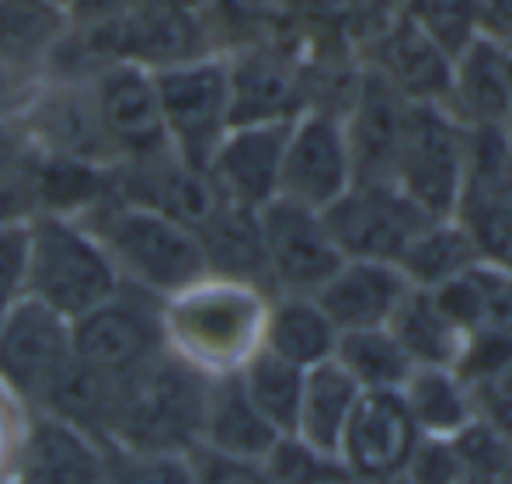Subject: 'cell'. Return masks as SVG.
<instances>
[{"label":"cell","mask_w":512,"mask_h":484,"mask_svg":"<svg viewBox=\"0 0 512 484\" xmlns=\"http://www.w3.org/2000/svg\"><path fill=\"white\" fill-rule=\"evenodd\" d=\"M272 293L223 276H199L161 300L164 352L203 380L237 377L262 352Z\"/></svg>","instance_id":"obj_1"},{"label":"cell","mask_w":512,"mask_h":484,"mask_svg":"<svg viewBox=\"0 0 512 484\" xmlns=\"http://www.w3.org/2000/svg\"><path fill=\"white\" fill-rule=\"evenodd\" d=\"M81 223L102 241L122 286L164 300L206 276V258L196 230L150 206H136L112 192L91 213H84Z\"/></svg>","instance_id":"obj_2"},{"label":"cell","mask_w":512,"mask_h":484,"mask_svg":"<svg viewBox=\"0 0 512 484\" xmlns=\"http://www.w3.org/2000/svg\"><path fill=\"white\" fill-rule=\"evenodd\" d=\"M206 387L209 380L161 352L147 366L119 380L105 443L126 446V450H196Z\"/></svg>","instance_id":"obj_3"},{"label":"cell","mask_w":512,"mask_h":484,"mask_svg":"<svg viewBox=\"0 0 512 484\" xmlns=\"http://www.w3.org/2000/svg\"><path fill=\"white\" fill-rule=\"evenodd\" d=\"M122 286L102 241L74 216L39 213L28 220V293L67 321L95 310Z\"/></svg>","instance_id":"obj_4"},{"label":"cell","mask_w":512,"mask_h":484,"mask_svg":"<svg viewBox=\"0 0 512 484\" xmlns=\"http://www.w3.org/2000/svg\"><path fill=\"white\" fill-rule=\"evenodd\" d=\"M471 164V129L443 105H411L391 182L432 220L457 216Z\"/></svg>","instance_id":"obj_5"},{"label":"cell","mask_w":512,"mask_h":484,"mask_svg":"<svg viewBox=\"0 0 512 484\" xmlns=\"http://www.w3.org/2000/svg\"><path fill=\"white\" fill-rule=\"evenodd\" d=\"M161 105V122L168 147L178 161L203 168L216 143L230 129V77L227 56L209 53L189 63L150 70Z\"/></svg>","instance_id":"obj_6"},{"label":"cell","mask_w":512,"mask_h":484,"mask_svg":"<svg viewBox=\"0 0 512 484\" xmlns=\"http://www.w3.org/2000/svg\"><path fill=\"white\" fill-rule=\"evenodd\" d=\"M74 359L105 377H129L164 352L161 300L133 286H119L105 303L70 321Z\"/></svg>","instance_id":"obj_7"},{"label":"cell","mask_w":512,"mask_h":484,"mask_svg":"<svg viewBox=\"0 0 512 484\" xmlns=\"http://www.w3.org/2000/svg\"><path fill=\"white\" fill-rule=\"evenodd\" d=\"M321 216L342 258L394 265L411 237L432 220L394 182H352V189L321 209Z\"/></svg>","instance_id":"obj_8"},{"label":"cell","mask_w":512,"mask_h":484,"mask_svg":"<svg viewBox=\"0 0 512 484\" xmlns=\"http://www.w3.org/2000/svg\"><path fill=\"white\" fill-rule=\"evenodd\" d=\"M258 227L272 296H314L345 262L324 227V216L300 202L272 199L258 209Z\"/></svg>","instance_id":"obj_9"},{"label":"cell","mask_w":512,"mask_h":484,"mask_svg":"<svg viewBox=\"0 0 512 484\" xmlns=\"http://www.w3.org/2000/svg\"><path fill=\"white\" fill-rule=\"evenodd\" d=\"M74 363L70 321L56 310L35 303L32 296L18 300L0 317V380L28 404L39 408L42 397Z\"/></svg>","instance_id":"obj_10"},{"label":"cell","mask_w":512,"mask_h":484,"mask_svg":"<svg viewBox=\"0 0 512 484\" xmlns=\"http://www.w3.org/2000/svg\"><path fill=\"white\" fill-rule=\"evenodd\" d=\"M18 122L32 147L42 154L95 164V168H115L112 147L91 98V81L42 77L18 108Z\"/></svg>","instance_id":"obj_11"},{"label":"cell","mask_w":512,"mask_h":484,"mask_svg":"<svg viewBox=\"0 0 512 484\" xmlns=\"http://www.w3.org/2000/svg\"><path fill=\"white\" fill-rule=\"evenodd\" d=\"M227 77L230 126L293 122L297 115H304V56H300V39L227 53Z\"/></svg>","instance_id":"obj_12"},{"label":"cell","mask_w":512,"mask_h":484,"mask_svg":"<svg viewBox=\"0 0 512 484\" xmlns=\"http://www.w3.org/2000/svg\"><path fill=\"white\" fill-rule=\"evenodd\" d=\"M356 182L352 154L342 119L324 112H304L290 122L279 171V199L300 202L307 209H328Z\"/></svg>","instance_id":"obj_13"},{"label":"cell","mask_w":512,"mask_h":484,"mask_svg":"<svg viewBox=\"0 0 512 484\" xmlns=\"http://www.w3.org/2000/svg\"><path fill=\"white\" fill-rule=\"evenodd\" d=\"M91 98L112 147L115 164H136L168 154L154 74L136 63H112L91 77Z\"/></svg>","instance_id":"obj_14"},{"label":"cell","mask_w":512,"mask_h":484,"mask_svg":"<svg viewBox=\"0 0 512 484\" xmlns=\"http://www.w3.org/2000/svg\"><path fill=\"white\" fill-rule=\"evenodd\" d=\"M418 439L398 390H373L359 397L338 443V460L356 484H391L405 474Z\"/></svg>","instance_id":"obj_15"},{"label":"cell","mask_w":512,"mask_h":484,"mask_svg":"<svg viewBox=\"0 0 512 484\" xmlns=\"http://www.w3.org/2000/svg\"><path fill=\"white\" fill-rule=\"evenodd\" d=\"M290 122H262V126H230L216 143L206 175L216 195L230 206L265 209L279 199V171Z\"/></svg>","instance_id":"obj_16"},{"label":"cell","mask_w":512,"mask_h":484,"mask_svg":"<svg viewBox=\"0 0 512 484\" xmlns=\"http://www.w3.org/2000/svg\"><path fill=\"white\" fill-rule=\"evenodd\" d=\"M356 56L370 74L391 84L408 105H443L453 60L439 53L398 11L359 42Z\"/></svg>","instance_id":"obj_17"},{"label":"cell","mask_w":512,"mask_h":484,"mask_svg":"<svg viewBox=\"0 0 512 484\" xmlns=\"http://www.w3.org/2000/svg\"><path fill=\"white\" fill-rule=\"evenodd\" d=\"M408 108L411 105L391 84H384L363 67L356 98H352L349 112L342 115L356 182H391Z\"/></svg>","instance_id":"obj_18"},{"label":"cell","mask_w":512,"mask_h":484,"mask_svg":"<svg viewBox=\"0 0 512 484\" xmlns=\"http://www.w3.org/2000/svg\"><path fill=\"white\" fill-rule=\"evenodd\" d=\"M415 290L405 272L394 262H370V258H345L331 279L314 293L317 307L342 331L387 328L398 314L401 300Z\"/></svg>","instance_id":"obj_19"},{"label":"cell","mask_w":512,"mask_h":484,"mask_svg":"<svg viewBox=\"0 0 512 484\" xmlns=\"http://www.w3.org/2000/svg\"><path fill=\"white\" fill-rule=\"evenodd\" d=\"M115 195L136 202V206L157 209V213L185 223L189 230H196L223 202L206 171L178 161L171 150L150 157V161L115 164Z\"/></svg>","instance_id":"obj_20"},{"label":"cell","mask_w":512,"mask_h":484,"mask_svg":"<svg viewBox=\"0 0 512 484\" xmlns=\"http://www.w3.org/2000/svg\"><path fill=\"white\" fill-rule=\"evenodd\" d=\"M14 484H105V446L63 418L32 411Z\"/></svg>","instance_id":"obj_21"},{"label":"cell","mask_w":512,"mask_h":484,"mask_svg":"<svg viewBox=\"0 0 512 484\" xmlns=\"http://www.w3.org/2000/svg\"><path fill=\"white\" fill-rule=\"evenodd\" d=\"M443 108L471 133H502L512 126L502 46L478 39L450 63Z\"/></svg>","instance_id":"obj_22"},{"label":"cell","mask_w":512,"mask_h":484,"mask_svg":"<svg viewBox=\"0 0 512 484\" xmlns=\"http://www.w3.org/2000/svg\"><path fill=\"white\" fill-rule=\"evenodd\" d=\"M67 28V11L49 0H0V70L39 84Z\"/></svg>","instance_id":"obj_23"},{"label":"cell","mask_w":512,"mask_h":484,"mask_svg":"<svg viewBox=\"0 0 512 484\" xmlns=\"http://www.w3.org/2000/svg\"><path fill=\"white\" fill-rule=\"evenodd\" d=\"M199 248L206 258L209 276L237 279L269 290V269H265V248H262V227H258L255 209H241L220 202L213 213L196 227Z\"/></svg>","instance_id":"obj_24"},{"label":"cell","mask_w":512,"mask_h":484,"mask_svg":"<svg viewBox=\"0 0 512 484\" xmlns=\"http://www.w3.org/2000/svg\"><path fill=\"white\" fill-rule=\"evenodd\" d=\"M203 21L216 53H237L248 46L290 42L304 32L300 0H203Z\"/></svg>","instance_id":"obj_25"},{"label":"cell","mask_w":512,"mask_h":484,"mask_svg":"<svg viewBox=\"0 0 512 484\" xmlns=\"http://www.w3.org/2000/svg\"><path fill=\"white\" fill-rule=\"evenodd\" d=\"M276 439H279V432L255 411V404L244 394L241 380L237 377L209 380L199 446L227 453V457L262 460L265 453L272 450Z\"/></svg>","instance_id":"obj_26"},{"label":"cell","mask_w":512,"mask_h":484,"mask_svg":"<svg viewBox=\"0 0 512 484\" xmlns=\"http://www.w3.org/2000/svg\"><path fill=\"white\" fill-rule=\"evenodd\" d=\"M398 394L422 439H457L478 422L474 390L453 366H415Z\"/></svg>","instance_id":"obj_27"},{"label":"cell","mask_w":512,"mask_h":484,"mask_svg":"<svg viewBox=\"0 0 512 484\" xmlns=\"http://www.w3.org/2000/svg\"><path fill=\"white\" fill-rule=\"evenodd\" d=\"M338 328L328 321L314 296H272L265 317L262 349L300 370L328 363L335 356Z\"/></svg>","instance_id":"obj_28"},{"label":"cell","mask_w":512,"mask_h":484,"mask_svg":"<svg viewBox=\"0 0 512 484\" xmlns=\"http://www.w3.org/2000/svg\"><path fill=\"white\" fill-rule=\"evenodd\" d=\"M478 262H485V258H481L478 244L467 234L464 223L457 216H443V220H429L411 237L398 258V269L405 272V279L415 290H439Z\"/></svg>","instance_id":"obj_29"},{"label":"cell","mask_w":512,"mask_h":484,"mask_svg":"<svg viewBox=\"0 0 512 484\" xmlns=\"http://www.w3.org/2000/svg\"><path fill=\"white\" fill-rule=\"evenodd\" d=\"M387 328L415 366H453L457 370L467 335L446 314L432 290H411Z\"/></svg>","instance_id":"obj_30"},{"label":"cell","mask_w":512,"mask_h":484,"mask_svg":"<svg viewBox=\"0 0 512 484\" xmlns=\"http://www.w3.org/2000/svg\"><path fill=\"white\" fill-rule=\"evenodd\" d=\"M359 397H363V390L335 359L314 366L304 373V397H300V415L293 432L338 457V443H342V432L356 411Z\"/></svg>","instance_id":"obj_31"},{"label":"cell","mask_w":512,"mask_h":484,"mask_svg":"<svg viewBox=\"0 0 512 484\" xmlns=\"http://www.w3.org/2000/svg\"><path fill=\"white\" fill-rule=\"evenodd\" d=\"M335 359L363 394L373 390H401L411 377L415 363L398 345L391 328H363V331H342L335 345Z\"/></svg>","instance_id":"obj_32"},{"label":"cell","mask_w":512,"mask_h":484,"mask_svg":"<svg viewBox=\"0 0 512 484\" xmlns=\"http://www.w3.org/2000/svg\"><path fill=\"white\" fill-rule=\"evenodd\" d=\"M304 373L307 370L283 363V359L269 356L265 349L237 373L248 401L255 404V411L279 432V436L297 429L300 397H304Z\"/></svg>","instance_id":"obj_33"},{"label":"cell","mask_w":512,"mask_h":484,"mask_svg":"<svg viewBox=\"0 0 512 484\" xmlns=\"http://www.w3.org/2000/svg\"><path fill=\"white\" fill-rule=\"evenodd\" d=\"M398 14L450 60L481 39L474 0H398Z\"/></svg>","instance_id":"obj_34"},{"label":"cell","mask_w":512,"mask_h":484,"mask_svg":"<svg viewBox=\"0 0 512 484\" xmlns=\"http://www.w3.org/2000/svg\"><path fill=\"white\" fill-rule=\"evenodd\" d=\"M272 484H338L352 481L345 474L342 460L321 446L300 439L297 432H286L272 443V450L262 457Z\"/></svg>","instance_id":"obj_35"},{"label":"cell","mask_w":512,"mask_h":484,"mask_svg":"<svg viewBox=\"0 0 512 484\" xmlns=\"http://www.w3.org/2000/svg\"><path fill=\"white\" fill-rule=\"evenodd\" d=\"M105 446V484H199L192 453Z\"/></svg>","instance_id":"obj_36"},{"label":"cell","mask_w":512,"mask_h":484,"mask_svg":"<svg viewBox=\"0 0 512 484\" xmlns=\"http://www.w3.org/2000/svg\"><path fill=\"white\" fill-rule=\"evenodd\" d=\"M28 422H32V408L0 380V484H14L18 478Z\"/></svg>","instance_id":"obj_37"},{"label":"cell","mask_w":512,"mask_h":484,"mask_svg":"<svg viewBox=\"0 0 512 484\" xmlns=\"http://www.w3.org/2000/svg\"><path fill=\"white\" fill-rule=\"evenodd\" d=\"M28 293V223L0 227V314Z\"/></svg>","instance_id":"obj_38"},{"label":"cell","mask_w":512,"mask_h":484,"mask_svg":"<svg viewBox=\"0 0 512 484\" xmlns=\"http://www.w3.org/2000/svg\"><path fill=\"white\" fill-rule=\"evenodd\" d=\"M401 481L408 484H460V457L453 439H418Z\"/></svg>","instance_id":"obj_39"},{"label":"cell","mask_w":512,"mask_h":484,"mask_svg":"<svg viewBox=\"0 0 512 484\" xmlns=\"http://www.w3.org/2000/svg\"><path fill=\"white\" fill-rule=\"evenodd\" d=\"M189 453L199 484H272L262 460L227 457V453L206 450V446H196Z\"/></svg>","instance_id":"obj_40"},{"label":"cell","mask_w":512,"mask_h":484,"mask_svg":"<svg viewBox=\"0 0 512 484\" xmlns=\"http://www.w3.org/2000/svg\"><path fill=\"white\" fill-rule=\"evenodd\" d=\"M478 11V35L495 46L512 42V0H474Z\"/></svg>","instance_id":"obj_41"},{"label":"cell","mask_w":512,"mask_h":484,"mask_svg":"<svg viewBox=\"0 0 512 484\" xmlns=\"http://www.w3.org/2000/svg\"><path fill=\"white\" fill-rule=\"evenodd\" d=\"M140 0H70L67 7V21L77 28H91V25H105L115 21L122 14H129Z\"/></svg>","instance_id":"obj_42"},{"label":"cell","mask_w":512,"mask_h":484,"mask_svg":"<svg viewBox=\"0 0 512 484\" xmlns=\"http://www.w3.org/2000/svg\"><path fill=\"white\" fill-rule=\"evenodd\" d=\"M35 84H21L14 81L11 74H4L0 70V119H7V115H18V108L25 105V98L32 95Z\"/></svg>","instance_id":"obj_43"},{"label":"cell","mask_w":512,"mask_h":484,"mask_svg":"<svg viewBox=\"0 0 512 484\" xmlns=\"http://www.w3.org/2000/svg\"><path fill=\"white\" fill-rule=\"evenodd\" d=\"M154 7H178V11H203V0H143Z\"/></svg>","instance_id":"obj_44"},{"label":"cell","mask_w":512,"mask_h":484,"mask_svg":"<svg viewBox=\"0 0 512 484\" xmlns=\"http://www.w3.org/2000/svg\"><path fill=\"white\" fill-rule=\"evenodd\" d=\"M502 53H506V84H509V105H512V42L502 46Z\"/></svg>","instance_id":"obj_45"},{"label":"cell","mask_w":512,"mask_h":484,"mask_svg":"<svg viewBox=\"0 0 512 484\" xmlns=\"http://www.w3.org/2000/svg\"><path fill=\"white\" fill-rule=\"evenodd\" d=\"M495 484H512V460L506 464V471L499 474V481H495Z\"/></svg>","instance_id":"obj_46"},{"label":"cell","mask_w":512,"mask_h":484,"mask_svg":"<svg viewBox=\"0 0 512 484\" xmlns=\"http://www.w3.org/2000/svg\"><path fill=\"white\" fill-rule=\"evenodd\" d=\"M49 4H56V7H63V11H67V7H70V0H49Z\"/></svg>","instance_id":"obj_47"},{"label":"cell","mask_w":512,"mask_h":484,"mask_svg":"<svg viewBox=\"0 0 512 484\" xmlns=\"http://www.w3.org/2000/svg\"><path fill=\"white\" fill-rule=\"evenodd\" d=\"M509 150H512V126H509Z\"/></svg>","instance_id":"obj_48"},{"label":"cell","mask_w":512,"mask_h":484,"mask_svg":"<svg viewBox=\"0 0 512 484\" xmlns=\"http://www.w3.org/2000/svg\"><path fill=\"white\" fill-rule=\"evenodd\" d=\"M338 484H356V481H338Z\"/></svg>","instance_id":"obj_49"},{"label":"cell","mask_w":512,"mask_h":484,"mask_svg":"<svg viewBox=\"0 0 512 484\" xmlns=\"http://www.w3.org/2000/svg\"><path fill=\"white\" fill-rule=\"evenodd\" d=\"M0 317H4V314H0Z\"/></svg>","instance_id":"obj_50"}]
</instances>
